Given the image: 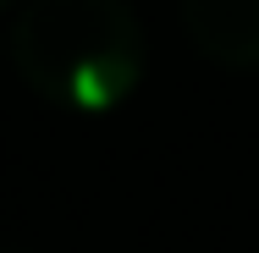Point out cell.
<instances>
[{"label":"cell","mask_w":259,"mask_h":253,"mask_svg":"<svg viewBox=\"0 0 259 253\" xmlns=\"http://www.w3.org/2000/svg\"><path fill=\"white\" fill-rule=\"evenodd\" d=\"M6 50L39 99L105 116L138 88L149 44L133 0H22Z\"/></svg>","instance_id":"obj_1"},{"label":"cell","mask_w":259,"mask_h":253,"mask_svg":"<svg viewBox=\"0 0 259 253\" xmlns=\"http://www.w3.org/2000/svg\"><path fill=\"white\" fill-rule=\"evenodd\" d=\"M182 28L215 66H259V0H182Z\"/></svg>","instance_id":"obj_2"},{"label":"cell","mask_w":259,"mask_h":253,"mask_svg":"<svg viewBox=\"0 0 259 253\" xmlns=\"http://www.w3.org/2000/svg\"><path fill=\"white\" fill-rule=\"evenodd\" d=\"M0 253H33V248H17V242H0Z\"/></svg>","instance_id":"obj_3"},{"label":"cell","mask_w":259,"mask_h":253,"mask_svg":"<svg viewBox=\"0 0 259 253\" xmlns=\"http://www.w3.org/2000/svg\"><path fill=\"white\" fill-rule=\"evenodd\" d=\"M0 6H6V0H0Z\"/></svg>","instance_id":"obj_4"}]
</instances>
